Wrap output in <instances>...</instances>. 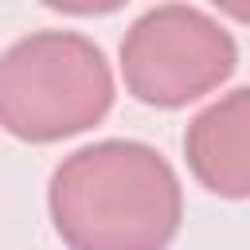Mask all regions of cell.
I'll list each match as a JSON object with an SVG mask.
<instances>
[{"label":"cell","instance_id":"1","mask_svg":"<svg viewBox=\"0 0 250 250\" xmlns=\"http://www.w3.org/2000/svg\"><path fill=\"white\" fill-rule=\"evenodd\" d=\"M47 207L70 250H164L184 219V188L152 145L98 141L55 168Z\"/></svg>","mask_w":250,"mask_h":250},{"label":"cell","instance_id":"4","mask_svg":"<svg viewBox=\"0 0 250 250\" xmlns=\"http://www.w3.org/2000/svg\"><path fill=\"white\" fill-rule=\"evenodd\" d=\"M184 152L191 176L223 195L246 199L250 195V90H230L227 98L211 102L184 133Z\"/></svg>","mask_w":250,"mask_h":250},{"label":"cell","instance_id":"2","mask_svg":"<svg viewBox=\"0 0 250 250\" xmlns=\"http://www.w3.org/2000/svg\"><path fill=\"white\" fill-rule=\"evenodd\" d=\"M113 105V70L78 31H31L0 55V129L51 145L94 129Z\"/></svg>","mask_w":250,"mask_h":250},{"label":"cell","instance_id":"3","mask_svg":"<svg viewBox=\"0 0 250 250\" xmlns=\"http://www.w3.org/2000/svg\"><path fill=\"white\" fill-rule=\"evenodd\" d=\"M234 35L191 4L148 8L121 39L125 90L156 109H180L207 98L234 74Z\"/></svg>","mask_w":250,"mask_h":250}]
</instances>
